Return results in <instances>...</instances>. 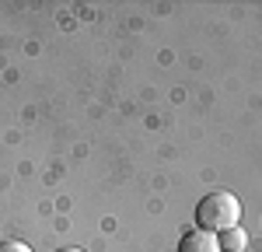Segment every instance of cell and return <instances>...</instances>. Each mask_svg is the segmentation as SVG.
Listing matches in <instances>:
<instances>
[{
  "mask_svg": "<svg viewBox=\"0 0 262 252\" xmlns=\"http://www.w3.org/2000/svg\"><path fill=\"white\" fill-rule=\"evenodd\" d=\"M179 252H221V242H217V235L213 231H185L179 242Z\"/></svg>",
  "mask_w": 262,
  "mask_h": 252,
  "instance_id": "7a4b0ae2",
  "label": "cell"
},
{
  "mask_svg": "<svg viewBox=\"0 0 262 252\" xmlns=\"http://www.w3.org/2000/svg\"><path fill=\"white\" fill-rule=\"evenodd\" d=\"M0 252H32V245H25L18 238H7V242H0Z\"/></svg>",
  "mask_w": 262,
  "mask_h": 252,
  "instance_id": "277c9868",
  "label": "cell"
},
{
  "mask_svg": "<svg viewBox=\"0 0 262 252\" xmlns=\"http://www.w3.org/2000/svg\"><path fill=\"white\" fill-rule=\"evenodd\" d=\"M242 221V200L231 189H213L196 203V228L221 235L227 228H238Z\"/></svg>",
  "mask_w": 262,
  "mask_h": 252,
  "instance_id": "6da1fadb",
  "label": "cell"
},
{
  "mask_svg": "<svg viewBox=\"0 0 262 252\" xmlns=\"http://www.w3.org/2000/svg\"><path fill=\"white\" fill-rule=\"evenodd\" d=\"M60 252H84V249H60Z\"/></svg>",
  "mask_w": 262,
  "mask_h": 252,
  "instance_id": "5b68a950",
  "label": "cell"
},
{
  "mask_svg": "<svg viewBox=\"0 0 262 252\" xmlns=\"http://www.w3.org/2000/svg\"><path fill=\"white\" fill-rule=\"evenodd\" d=\"M217 242H221V252H242L248 245V235H245V228H227L217 235Z\"/></svg>",
  "mask_w": 262,
  "mask_h": 252,
  "instance_id": "3957f363",
  "label": "cell"
}]
</instances>
